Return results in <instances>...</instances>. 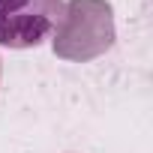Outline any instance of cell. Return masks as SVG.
I'll return each instance as SVG.
<instances>
[{"mask_svg": "<svg viewBox=\"0 0 153 153\" xmlns=\"http://www.w3.org/2000/svg\"><path fill=\"white\" fill-rule=\"evenodd\" d=\"M117 27L108 0H69L51 33V51L60 60L87 63L114 48Z\"/></svg>", "mask_w": 153, "mask_h": 153, "instance_id": "obj_1", "label": "cell"}, {"mask_svg": "<svg viewBox=\"0 0 153 153\" xmlns=\"http://www.w3.org/2000/svg\"><path fill=\"white\" fill-rule=\"evenodd\" d=\"M63 0H0V45L36 48L51 39Z\"/></svg>", "mask_w": 153, "mask_h": 153, "instance_id": "obj_2", "label": "cell"}]
</instances>
